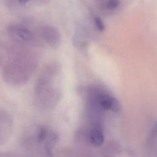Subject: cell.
<instances>
[{
  "label": "cell",
  "instance_id": "cell-1",
  "mask_svg": "<svg viewBox=\"0 0 157 157\" xmlns=\"http://www.w3.org/2000/svg\"><path fill=\"white\" fill-rule=\"evenodd\" d=\"M60 72L58 63L52 62L46 64L40 72L34 90L36 106L43 110L53 107L59 98V91L54 85V80Z\"/></svg>",
  "mask_w": 157,
  "mask_h": 157
},
{
  "label": "cell",
  "instance_id": "cell-2",
  "mask_svg": "<svg viewBox=\"0 0 157 157\" xmlns=\"http://www.w3.org/2000/svg\"><path fill=\"white\" fill-rule=\"evenodd\" d=\"M36 68L33 62L25 56L9 55L2 69V78L8 85L22 86L28 82Z\"/></svg>",
  "mask_w": 157,
  "mask_h": 157
},
{
  "label": "cell",
  "instance_id": "cell-3",
  "mask_svg": "<svg viewBox=\"0 0 157 157\" xmlns=\"http://www.w3.org/2000/svg\"><path fill=\"white\" fill-rule=\"evenodd\" d=\"M25 136V146L40 157H53V150L58 141V135L44 126L30 129Z\"/></svg>",
  "mask_w": 157,
  "mask_h": 157
},
{
  "label": "cell",
  "instance_id": "cell-4",
  "mask_svg": "<svg viewBox=\"0 0 157 157\" xmlns=\"http://www.w3.org/2000/svg\"><path fill=\"white\" fill-rule=\"evenodd\" d=\"M7 31L8 36L17 45L28 48L44 46L37 33L23 24H11L8 26Z\"/></svg>",
  "mask_w": 157,
  "mask_h": 157
},
{
  "label": "cell",
  "instance_id": "cell-5",
  "mask_svg": "<svg viewBox=\"0 0 157 157\" xmlns=\"http://www.w3.org/2000/svg\"><path fill=\"white\" fill-rule=\"evenodd\" d=\"M36 33L42 42L50 47L56 48L59 45L61 36L55 27L47 24L42 25L37 28Z\"/></svg>",
  "mask_w": 157,
  "mask_h": 157
},
{
  "label": "cell",
  "instance_id": "cell-6",
  "mask_svg": "<svg viewBox=\"0 0 157 157\" xmlns=\"http://www.w3.org/2000/svg\"><path fill=\"white\" fill-rule=\"evenodd\" d=\"M91 92L93 98L96 100L98 104L102 109L114 112L119 111L120 105L115 98L101 91L99 89H93Z\"/></svg>",
  "mask_w": 157,
  "mask_h": 157
},
{
  "label": "cell",
  "instance_id": "cell-7",
  "mask_svg": "<svg viewBox=\"0 0 157 157\" xmlns=\"http://www.w3.org/2000/svg\"><path fill=\"white\" fill-rule=\"evenodd\" d=\"M13 128L12 117L7 111L0 109V145L10 137Z\"/></svg>",
  "mask_w": 157,
  "mask_h": 157
},
{
  "label": "cell",
  "instance_id": "cell-8",
  "mask_svg": "<svg viewBox=\"0 0 157 157\" xmlns=\"http://www.w3.org/2000/svg\"><path fill=\"white\" fill-rule=\"evenodd\" d=\"M90 142L94 146H100L104 142V135L102 131L98 128H93L90 132L89 136Z\"/></svg>",
  "mask_w": 157,
  "mask_h": 157
},
{
  "label": "cell",
  "instance_id": "cell-9",
  "mask_svg": "<svg viewBox=\"0 0 157 157\" xmlns=\"http://www.w3.org/2000/svg\"><path fill=\"white\" fill-rule=\"evenodd\" d=\"M120 0H107L99 5V7L107 12H113L120 7Z\"/></svg>",
  "mask_w": 157,
  "mask_h": 157
},
{
  "label": "cell",
  "instance_id": "cell-10",
  "mask_svg": "<svg viewBox=\"0 0 157 157\" xmlns=\"http://www.w3.org/2000/svg\"><path fill=\"white\" fill-rule=\"evenodd\" d=\"M94 25L96 27V28L99 31H102L104 30V29H105L104 24L103 21H102V20L99 17H94Z\"/></svg>",
  "mask_w": 157,
  "mask_h": 157
},
{
  "label": "cell",
  "instance_id": "cell-11",
  "mask_svg": "<svg viewBox=\"0 0 157 157\" xmlns=\"http://www.w3.org/2000/svg\"><path fill=\"white\" fill-rule=\"evenodd\" d=\"M30 0H16V1L19 3L20 4H21V5H23V4H25L26 3H28V2H29Z\"/></svg>",
  "mask_w": 157,
  "mask_h": 157
},
{
  "label": "cell",
  "instance_id": "cell-12",
  "mask_svg": "<svg viewBox=\"0 0 157 157\" xmlns=\"http://www.w3.org/2000/svg\"><path fill=\"white\" fill-rule=\"evenodd\" d=\"M96 1L99 3V5H101V4H102L103 2L106 1L107 0H96Z\"/></svg>",
  "mask_w": 157,
  "mask_h": 157
}]
</instances>
